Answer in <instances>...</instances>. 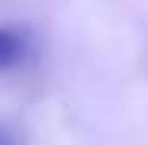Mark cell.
Returning a JSON list of instances; mask_svg holds the SVG:
<instances>
[{"instance_id": "1", "label": "cell", "mask_w": 148, "mask_h": 145, "mask_svg": "<svg viewBox=\"0 0 148 145\" xmlns=\"http://www.w3.org/2000/svg\"><path fill=\"white\" fill-rule=\"evenodd\" d=\"M22 57H25V35L19 29L3 25V29H0V69L19 66Z\"/></svg>"}]
</instances>
